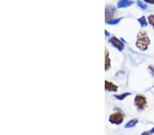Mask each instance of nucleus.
Returning a JSON list of instances; mask_svg holds the SVG:
<instances>
[{
  "label": "nucleus",
  "instance_id": "nucleus-1",
  "mask_svg": "<svg viewBox=\"0 0 154 135\" xmlns=\"http://www.w3.org/2000/svg\"><path fill=\"white\" fill-rule=\"evenodd\" d=\"M149 45H150V39L148 37L147 32L145 31H140L137 36L136 46L140 50L145 51L147 50Z\"/></svg>",
  "mask_w": 154,
  "mask_h": 135
},
{
  "label": "nucleus",
  "instance_id": "nucleus-2",
  "mask_svg": "<svg viewBox=\"0 0 154 135\" xmlns=\"http://www.w3.org/2000/svg\"><path fill=\"white\" fill-rule=\"evenodd\" d=\"M123 120L124 114L122 112V111H117L116 113H114L110 115L109 117V122L112 124H117V125H119V124H122Z\"/></svg>",
  "mask_w": 154,
  "mask_h": 135
},
{
  "label": "nucleus",
  "instance_id": "nucleus-3",
  "mask_svg": "<svg viewBox=\"0 0 154 135\" xmlns=\"http://www.w3.org/2000/svg\"><path fill=\"white\" fill-rule=\"evenodd\" d=\"M134 104L139 111H143L146 108L147 102V99L143 95H137L134 98Z\"/></svg>",
  "mask_w": 154,
  "mask_h": 135
},
{
  "label": "nucleus",
  "instance_id": "nucleus-4",
  "mask_svg": "<svg viewBox=\"0 0 154 135\" xmlns=\"http://www.w3.org/2000/svg\"><path fill=\"white\" fill-rule=\"evenodd\" d=\"M116 8L113 5H107L105 10V22L114 19L115 15Z\"/></svg>",
  "mask_w": 154,
  "mask_h": 135
},
{
  "label": "nucleus",
  "instance_id": "nucleus-5",
  "mask_svg": "<svg viewBox=\"0 0 154 135\" xmlns=\"http://www.w3.org/2000/svg\"><path fill=\"white\" fill-rule=\"evenodd\" d=\"M109 42L120 51H122L124 49V44L116 37H112L109 40Z\"/></svg>",
  "mask_w": 154,
  "mask_h": 135
},
{
  "label": "nucleus",
  "instance_id": "nucleus-6",
  "mask_svg": "<svg viewBox=\"0 0 154 135\" xmlns=\"http://www.w3.org/2000/svg\"><path fill=\"white\" fill-rule=\"evenodd\" d=\"M134 4V1L131 0H119L117 4L118 8H125Z\"/></svg>",
  "mask_w": 154,
  "mask_h": 135
},
{
  "label": "nucleus",
  "instance_id": "nucleus-7",
  "mask_svg": "<svg viewBox=\"0 0 154 135\" xmlns=\"http://www.w3.org/2000/svg\"><path fill=\"white\" fill-rule=\"evenodd\" d=\"M105 88L107 91H109V92H117L118 90V86L115 85V84L111 83V82H109L107 81H105Z\"/></svg>",
  "mask_w": 154,
  "mask_h": 135
},
{
  "label": "nucleus",
  "instance_id": "nucleus-8",
  "mask_svg": "<svg viewBox=\"0 0 154 135\" xmlns=\"http://www.w3.org/2000/svg\"><path fill=\"white\" fill-rule=\"evenodd\" d=\"M110 68V59L109 58V52L107 49H105V69L108 70Z\"/></svg>",
  "mask_w": 154,
  "mask_h": 135
},
{
  "label": "nucleus",
  "instance_id": "nucleus-9",
  "mask_svg": "<svg viewBox=\"0 0 154 135\" xmlns=\"http://www.w3.org/2000/svg\"><path fill=\"white\" fill-rule=\"evenodd\" d=\"M138 120L137 119H133L132 120H130V122H128L127 124L125 125V128H133L135 126L138 124Z\"/></svg>",
  "mask_w": 154,
  "mask_h": 135
},
{
  "label": "nucleus",
  "instance_id": "nucleus-10",
  "mask_svg": "<svg viewBox=\"0 0 154 135\" xmlns=\"http://www.w3.org/2000/svg\"><path fill=\"white\" fill-rule=\"evenodd\" d=\"M138 23H140V26L142 27H147V20H146V18H145V16H143L142 17L139 18L138 19Z\"/></svg>",
  "mask_w": 154,
  "mask_h": 135
},
{
  "label": "nucleus",
  "instance_id": "nucleus-11",
  "mask_svg": "<svg viewBox=\"0 0 154 135\" xmlns=\"http://www.w3.org/2000/svg\"><path fill=\"white\" fill-rule=\"evenodd\" d=\"M130 95H131V93H123V94H122L115 95V97L119 100H123L126 97H127L128 96H130Z\"/></svg>",
  "mask_w": 154,
  "mask_h": 135
},
{
  "label": "nucleus",
  "instance_id": "nucleus-12",
  "mask_svg": "<svg viewBox=\"0 0 154 135\" xmlns=\"http://www.w3.org/2000/svg\"><path fill=\"white\" fill-rule=\"evenodd\" d=\"M123 18H114V19L110 21L106 22L107 24L109 25H117L119 23L120 21H121V19Z\"/></svg>",
  "mask_w": 154,
  "mask_h": 135
},
{
  "label": "nucleus",
  "instance_id": "nucleus-13",
  "mask_svg": "<svg viewBox=\"0 0 154 135\" xmlns=\"http://www.w3.org/2000/svg\"><path fill=\"white\" fill-rule=\"evenodd\" d=\"M137 4H138V6L141 8V9H143V10H147V6L142 1H137Z\"/></svg>",
  "mask_w": 154,
  "mask_h": 135
},
{
  "label": "nucleus",
  "instance_id": "nucleus-14",
  "mask_svg": "<svg viewBox=\"0 0 154 135\" xmlns=\"http://www.w3.org/2000/svg\"><path fill=\"white\" fill-rule=\"evenodd\" d=\"M148 21L149 24L154 27V14H151L148 16Z\"/></svg>",
  "mask_w": 154,
  "mask_h": 135
},
{
  "label": "nucleus",
  "instance_id": "nucleus-15",
  "mask_svg": "<svg viewBox=\"0 0 154 135\" xmlns=\"http://www.w3.org/2000/svg\"><path fill=\"white\" fill-rule=\"evenodd\" d=\"M154 134V127L151 128L150 130H148V131H145L143 132L141 135H151Z\"/></svg>",
  "mask_w": 154,
  "mask_h": 135
},
{
  "label": "nucleus",
  "instance_id": "nucleus-16",
  "mask_svg": "<svg viewBox=\"0 0 154 135\" xmlns=\"http://www.w3.org/2000/svg\"><path fill=\"white\" fill-rule=\"evenodd\" d=\"M149 72H150L151 75L154 77V65H150V66H149Z\"/></svg>",
  "mask_w": 154,
  "mask_h": 135
},
{
  "label": "nucleus",
  "instance_id": "nucleus-17",
  "mask_svg": "<svg viewBox=\"0 0 154 135\" xmlns=\"http://www.w3.org/2000/svg\"><path fill=\"white\" fill-rule=\"evenodd\" d=\"M144 1L150 4H154V0H144Z\"/></svg>",
  "mask_w": 154,
  "mask_h": 135
},
{
  "label": "nucleus",
  "instance_id": "nucleus-18",
  "mask_svg": "<svg viewBox=\"0 0 154 135\" xmlns=\"http://www.w3.org/2000/svg\"><path fill=\"white\" fill-rule=\"evenodd\" d=\"M105 35L107 36H110V33L107 30L105 31Z\"/></svg>",
  "mask_w": 154,
  "mask_h": 135
}]
</instances>
